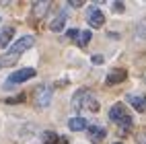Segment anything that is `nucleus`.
<instances>
[{"mask_svg":"<svg viewBox=\"0 0 146 144\" xmlns=\"http://www.w3.org/2000/svg\"><path fill=\"white\" fill-rule=\"evenodd\" d=\"M68 35H70L72 39H76V35H78V31H76V29H70V31H68Z\"/></svg>","mask_w":146,"mask_h":144,"instance_id":"dca6fc26","label":"nucleus"},{"mask_svg":"<svg viewBox=\"0 0 146 144\" xmlns=\"http://www.w3.org/2000/svg\"><path fill=\"white\" fill-rule=\"evenodd\" d=\"M58 142V136L54 132H45L43 134V144H56Z\"/></svg>","mask_w":146,"mask_h":144,"instance_id":"2eb2a0df","label":"nucleus"},{"mask_svg":"<svg viewBox=\"0 0 146 144\" xmlns=\"http://www.w3.org/2000/svg\"><path fill=\"white\" fill-rule=\"evenodd\" d=\"M33 76H35V70H33V68L17 70L15 74L8 76V80H6V84H4V89H11V86H15V84H21V82H25V80H29V78H33Z\"/></svg>","mask_w":146,"mask_h":144,"instance_id":"7ed1b4c3","label":"nucleus"},{"mask_svg":"<svg viewBox=\"0 0 146 144\" xmlns=\"http://www.w3.org/2000/svg\"><path fill=\"white\" fill-rule=\"evenodd\" d=\"M107 84H119L125 80V70L123 68H117V70H111L109 74H107Z\"/></svg>","mask_w":146,"mask_h":144,"instance_id":"0eeeda50","label":"nucleus"},{"mask_svg":"<svg viewBox=\"0 0 146 144\" xmlns=\"http://www.w3.org/2000/svg\"><path fill=\"white\" fill-rule=\"evenodd\" d=\"M52 101V89L50 86H39V89L35 91V103L39 105V107H47Z\"/></svg>","mask_w":146,"mask_h":144,"instance_id":"39448f33","label":"nucleus"},{"mask_svg":"<svg viewBox=\"0 0 146 144\" xmlns=\"http://www.w3.org/2000/svg\"><path fill=\"white\" fill-rule=\"evenodd\" d=\"M125 99H128V103H132V105H134V109H136V111H144V109H146V107H144V99H142V97H136V95H128Z\"/></svg>","mask_w":146,"mask_h":144,"instance_id":"f8f14e48","label":"nucleus"},{"mask_svg":"<svg viewBox=\"0 0 146 144\" xmlns=\"http://www.w3.org/2000/svg\"><path fill=\"white\" fill-rule=\"evenodd\" d=\"M72 107L74 109H86V111H97L99 109V103H97L95 95L89 89H80L78 93L74 95L72 99Z\"/></svg>","mask_w":146,"mask_h":144,"instance_id":"f257e3e1","label":"nucleus"},{"mask_svg":"<svg viewBox=\"0 0 146 144\" xmlns=\"http://www.w3.org/2000/svg\"><path fill=\"white\" fill-rule=\"evenodd\" d=\"M140 144H146V132H144L142 136H140Z\"/></svg>","mask_w":146,"mask_h":144,"instance_id":"aec40b11","label":"nucleus"},{"mask_svg":"<svg viewBox=\"0 0 146 144\" xmlns=\"http://www.w3.org/2000/svg\"><path fill=\"white\" fill-rule=\"evenodd\" d=\"M86 21H89V25L91 27H101L103 23H105V15L99 11V8H91L89 11V15H86Z\"/></svg>","mask_w":146,"mask_h":144,"instance_id":"423d86ee","label":"nucleus"},{"mask_svg":"<svg viewBox=\"0 0 146 144\" xmlns=\"http://www.w3.org/2000/svg\"><path fill=\"white\" fill-rule=\"evenodd\" d=\"M89 140L91 142H103L105 140V130L103 128H99V126H91L89 128Z\"/></svg>","mask_w":146,"mask_h":144,"instance_id":"6e6552de","label":"nucleus"},{"mask_svg":"<svg viewBox=\"0 0 146 144\" xmlns=\"http://www.w3.org/2000/svg\"><path fill=\"white\" fill-rule=\"evenodd\" d=\"M93 62H95V64H101V62H103V58H101V56H95V58H93Z\"/></svg>","mask_w":146,"mask_h":144,"instance_id":"f3484780","label":"nucleus"},{"mask_svg":"<svg viewBox=\"0 0 146 144\" xmlns=\"http://www.w3.org/2000/svg\"><path fill=\"white\" fill-rule=\"evenodd\" d=\"M47 8H50V2H37L35 8H33V17H41Z\"/></svg>","mask_w":146,"mask_h":144,"instance_id":"4468645a","label":"nucleus"},{"mask_svg":"<svg viewBox=\"0 0 146 144\" xmlns=\"http://www.w3.org/2000/svg\"><path fill=\"white\" fill-rule=\"evenodd\" d=\"M91 37H93L91 31H78V35H76V43H78L80 47H86L89 41H91Z\"/></svg>","mask_w":146,"mask_h":144,"instance_id":"9b49d317","label":"nucleus"},{"mask_svg":"<svg viewBox=\"0 0 146 144\" xmlns=\"http://www.w3.org/2000/svg\"><path fill=\"white\" fill-rule=\"evenodd\" d=\"M0 68H2V66H0Z\"/></svg>","mask_w":146,"mask_h":144,"instance_id":"4be33fe9","label":"nucleus"},{"mask_svg":"<svg viewBox=\"0 0 146 144\" xmlns=\"http://www.w3.org/2000/svg\"><path fill=\"white\" fill-rule=\"evenodd\" d=\"M144 107H146V97H144Z\"/></svg>","mask_w":146,"mask_h":144,"instance_id":"412c9836","label":"nucleus"},{"mask_svg":"<svg viewBox=\"0 0 146 144\" xmlns=\"http://www.w3.org/2000/svg\"><path fill=\"white\" fill-rule=\"evenodd\" d=\"M56 144H68V140H66V138H58V142H56Z\"/></svg>","mask_w":146,"mask_h":144,"instance_id":"6ab92c4d","label":"nucleus"},{"mask_svg":"<svg viewBox=\"0 0 146 144\" xmlns=\"http://www.w3.org/2000/svg\"><path fill=\"white\" fill-rule=\"evenodd\" d=\"M64 23H66V15H60V17H58V19H54V21H52V31H62V29H64Z\"/></svg>","mask_w":146,"mask_h":144,"instance_id":"ddd939ff","label":"nucleus"},{"mask_svg":"<svg viewBox=\"0 0 146 144\" xmlns=\"http://www.w3.org/2000/svg\"><path fill=\"white\" fill-rule=\"evenodd\" d=\"M68 128H70L72 132H82V130H86V121L82 117H72L70 121H68Z\"/></svg>","mask_w":146,"mask_h":144,"instance_id":"9d476101","label":"nucleus"},{"mask_svg":"<svg viewBox=\"0 0 146 144\" xmlns=\"http://www.w3.org/2000/svg\"><path fill=\"white\" fill-rule=\"evenodd\" d=\"M70 4H72V6H82V2H80V0H72Z\"/></svg>","mask_w":146,"mask_h":144,"instance_id":"a211bd4d","label":"nucleus"},{"mask_svg":"<svg viewBox=\"0 0 146 144\" xmlns=\"http://www.w3.org/2000/svg\"><path fill=\"white\" fill-rule=\"evenodd\" d=\"M13 33H15L13 27H2V29H0V47H6V45H8Z\"/></svg>","mask_w":146,"mask_h":144,"instance_id":"1a4fd4ad","label":"nucleus"},{"mask_svg":"<svg viewBox=\"0 0 146 144\" xmlns=\"http://www.w3.org/2000/svg\"><path fill=\"white\" fill-rule=\"evenodd\" d=\"M33 43H35V37H33V35H25V37H21V39H19L17 43H13V45H11V54H8V56L19 58L25 50H29V47H31Z\"/></svg>","mask_w":146,"mask_h":144,"instance_id":"20e7f679","label":"nucleus"},{"mask_svg":"<svg viewBox=\"0 0 146 144\" xmlns=\"http://www.w3.org/2000/svg\"><path fill=\"white\" fill-rule=\"evenodd\" d=\"M109 119L115 121V123H119V134H125V128L132 123L130 113H128V109H125V105H121V103H115L109 109Z\"/></svg>","mask_w":146,"mask_h":144,"instance_id":"f03ea898","label":"nucleus"}]
</instances>
